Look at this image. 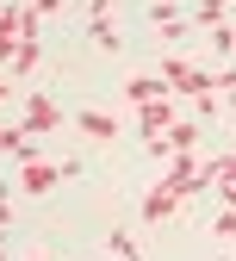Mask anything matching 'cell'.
I'll return each instance as SVG.
<instances>
[{
  "mask_svg": "<svg viewBox=\"0 0 236 261\" xmlns=\"http://www.w3.org/2000/svg\"><path fill=\"white\" fill-rule=\"evenodd\" d=\"M31 261H38V255H31Z\"/></svg>",
  "mask_w": 236,
  "mask_h": 261,
  "instance_id": "obj_15",
  "label": "cell"
},
{
  "mask_svg": "<svg viewBox=\"0 0 236 261\" xmlns=\"http://www.w3.org/2000/svg\"><path fill=\"white\" fill-rule=\"evenodd\" d=\"M124 93H130L137 106H149V100H162V93H168V81H162V75H130V81H124Z\"/></svg>",
  "mask_w": 236,
  "mask_h": 261,
  "instance_id": "obj_6",
  "label": "cell"
},
{
  "mask_svg": "<svg viewBox=\"0 0 236 261\" xmlns=\"http://www.w3.org/2000/svg\"><path fill=\"white\" fill-rule=\"evenodd\" d=\"M212 31V50L218 56H236V25H205Z\"/></svg>",
  "mask_w": 236,
  "mask_h": 261,
  "instance_id": "obj_8",
  "label": "cell"
},
{
  "mask_svg": "<svg viewBox=\"0 0 236 261\" xmlns=\"http://www.w3.org/2000/svg\"><path fill=\"white\" fill-rule=\"evenodd\" d=\"M75 130H87L93 143H112V137H118V124H112V112H99V106H81V112H75Z\"/></svg>",
  "mask_w": 236,
  "mask_h": 261,
  "instance_id": "obj_4",
  "label": "cell"
},
{
  "mask_svg": "<svg viewBox=\"0 0 236 261\" xmlns=\"http://www.w3.org/2000/svg\"><path fill=\"white\" fill-rule=\"evenodd\" d=\"M62 174H81V162H62V168H56V162H25V174H19V187L31 193V199H38V193H50Z\"/></svg>",
  "mask_w": 236,
  "mask_h": 261,
  "instance_id": "obj_2",
  "label": "cell"
},
{
  "mask_svg": "<svg viewBox=\"0 0 236 261\" xmlns=\"http://www.w3.org/2000/svg\"><path fill=\"white\" fill-rule=\"evenodd\" d=\"M137 124L149 130V137H162V130H174V106H168V93H162V100H149V106H137Z\"/></svg>",
  "mask_w": 236,
  "mask_h": 261,
  "instance_id": "obj_5",
  "label": "cell"
},
{
  "mask_svg": "<svg viewBox=\"0 0 236 261\" xmlns=\"http://www.w3.org/2000/svg\"><path fill=\"white\" fill-rule=\"evenodd\" d=\"M230 7H236V0H205V7H199V25H224Z\"/></svg>",
  "mask_w": 236,
  "mask_h": 261,
  "instance_id": "obj_11",
  "label": "cell"
},
{
  "mask_svg": "<svg viewBox=\"0 0 236 261\" xmlns=\"http://www.w3.org/2000/svg\"><path fill=\"white\" fill-rule=\"evenodd\" d=\"M174 205H180V193H168V187H155L149 199H143V218H149V224H162V218L174 212Z\"/></svg>",
  "mask_w": 236,
  "mask_h": 261,
  "instance_id": "obj_7",
  "label": "cell"
},
{
  "mask_svg": "<svg viewBox=\"0 0 236 261\" xmlns=\"http://www.w3.org/2000/svg\"><path fill=\"white\" fill-rule=\"evenodd\" d=\"M7 224H13V205H7V199H0V230H7Z\"/></svg>",
  "mask_w": 236,
  "mask_h": 261,
  "instance_id": "obj_14",
  "label": "cell"
},
{
  "mask_svg": "<svg viewBox=\"0 0 236 261\" xmlns=\"http://www.w3.org/2000/svg\"><path fill=\"white\" fill-rule=\"evenodd\" d=\"M19 130H62V106L50 100V93H31V100H25V118H19Z\"/></svg>",
  "mask_w": 236,
  "mask_h": 261,
  "instance_id": "obj_3",
  "label": "cell"
},
{
  "mask_svg": "<svg viewBox=\"0 0 236 261\" xmlns=\"http://www.w3.org/2000/svg\"><path fill=\"white\" fill-rule=\"evenodd\" d=\"M162 81L174 87V93H193V100L218 93V75H199V69H187V62H162Z\"/></svg>",
  "mask_w": 236,
  "mask_h": 261,
  "instance_id": "obj_1",
  "label": "cell"
},
{
  "mask_svg": "<svg viewBox=\"0 0 236 261\" xmlns=\"http://www.w3.org/2000/svg\"><path fill=\"white\" fill-rule=\"evenodd\" d=\"M106 243H112V255H118V261H143V255H137V243H130V230H106Z\"/></svg>",
  "mask_w": 236,
  "mask_h": 261,
  "instance_id": "obj_9",
  "label": "cell"
},
{
  "mask_svg": "<svg viewBox=\"0 0 236 261\" xmlns=\"http://www.w3.org/2000/svg\"><path fill=\"white\" fill-rule=\"evenodd\" d=\"M93 44H99V50H118V31H112V19H106V13L93 19Z\"/></svg>",
  "mask_w": 236,
  "mask_h": 261,
  "instance_id": "obj_10",
  "label": "cell"
},
{
  "mask_svg": "<svg viewBox=\"0 0 236 261\" xmlns=\"http://www.w3.org/2000/svg\"><path fill=\"white\" fill-rule=\"evenodd\" d=\"M212 237H236V205H230V212H224V218L212 224Z\"/></svg>",
  "mask_w": 236,
  "mask_h": 261,
  "instance_id": "obj_12",
  "label": "cell"
},
{
  "mask_svg": "<svg viewBox=\"0 0 236 261\" xmlns=\"http://www.w3.org/2000/svg\"><path fill=\"white\" fill-rule=\"evenodd\" d=\"M62 7H69V0H31V13H38V19H50V13H62Z\"/></svg>",
  "mask_w": 236,
  "mask_h": 261,
  "instance_id": "obj_13",
  "label": "cell"
}]
</instances>
